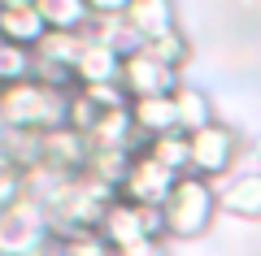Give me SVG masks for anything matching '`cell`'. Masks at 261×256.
I'll use <instances>...</instances> for the list:
<instances>
[{
	"instance_id": "cell-1",
	"label": "cell",
	"mask_w": 261,
	"mask_h": 256,
	"mask_svg": "<svg viewBox=\"0 0 261 256\" xmlns=\"http://www.w3.org/2000/svg\"><path fill=\"white\" fill-rule=\"evenodd\" d=\"M65 96L70 92L48 87V82H39V78L0 87V126L31 130V135L57 130V126H65Z\"/></svg>"
},
{
	"instance_id": "cell-2",
	"label": "cell",
	"mask_w": 261,
	"mask_h": 256,
	"mask_svg": "<svg viewBox=\"0 0 261 256\" xmlns=\"http://www.w3.org/2000/svg\"><path fill=\"white\" fill-rule=\"evenodd\" d=\"M161 221H166V239H200L214 230L218 221V187L196 174H183L161 204Z\"/></svg>"
},
{
	"instance_id": "cell-3",
	"label": "cell",
	"mask_w": 261,
	"mask_h": 256,
	"mask_svg": "<svg viewBox=\"0 0 261 256\" xmlns=\"http://www.w3.org/2000/svg\"><path fill=\"white\" fill-rule=\"evenodd\" d=\"M0 256H57V239L48 230V209L31 195L0 213Z\"/></svg>"
},
{
	"instance_id": "cell-4",
	"label": "cell",
	"mask_w": 261,
	"mask_h": 256,
	"mask_svg": "<svg viewBox=\"0 0 261 256\" xmlns=\"http://www.w3.org/2000/svg\"><path fill=\"white\" fill-rule=\"evenodd\" d=\"M187 144H192V169H187V174L205 178V183H214V187L222 183L235 169V161H240V135H235L226 122H209L205 130L187 135Z\"/></svg>"
},
{
	"instance_id": "cell-5",
	"label": "cell",
	"mask_w": 261,
	"mask_h": 256,
	"mask_svg": "<svg viewBox=\"0 0 261 256\" xmlns=\"http://www.w3.org/2000/svg\"><path fill=\"white\" fill-rule=\"evenodd\" d=\"M96 235L118 252V247L144 243V239H166V221H161V209H144V204H130V200L118 195V200L105 209Z\"/></svg>"
},
{
	"instance_id": "cell-6",
	"label": "cell",
	"mask_w": 261,
	"mask_h": 256,
	"mask_svg": "<svg viewBox=\"0 0 261 256\" xmlns=\"http://www.w3.org/2000/svg\"><path fill=\"white\" fill-rule=\"evenodd\" d=\"M174 183H178V174H170L166 165H157L148 152H130L126 174L118 183V195L130 204H144V209H161L170 200V191H174Z\"/></svg>"
},
{
	"instance_id": "cell-7",
	"label": "cell",
	"mask_w": 261,
	"mask_h": 256,
	"mask_svg": "<svg viewBox=\"0 0 261 256\" xmlns=\"http://www.w3.org/2000/svg\"><path fill=\"white\" fill-rule=\"evenodd\" d=\"M178 82H183V74L170 70L166 61H157L148 48H144V52H135V56H126V61H122V74H118V87H122V96H126V100L170 96Z\"/></svg>"
},
{
	"instance_id": "cell-8",
	"label": "cell",
	"mask_w": 261,
	"mask_h": 256,
	"mask_svg": "<svg viewBox=\"0 0 261 256\" xmlns=\"http://www.w3.org/2000/svg\"><path fill=\"white\" fill-rule=\"evenodd\" d=\"M87 139L70 126H57V130H44L39 135V165H53L61 174H83L87 165Z\"/></svg>"
},
{
	"instance_id": "cell-9",
	"label": "cell",
	"mask_w": 261,
	"mask_h": 256,
	"mask_svg": "<svg viewBox=\"0 0 261 256\" xmlns=\"http://www.w3.org/2000/svg\"><path fill=\"white\" fill-rule=\"evenodd\" d=\"M218 213L240 221H261V169L235 174L218 187Z\"/></svg>"
},
{
	"instance_id": "cell-10",
	"label": "cell",
	"mask_w": 261,
	"mask_h": 256,
	"mask_svg": "<svg viewBox=\"0 0 261 256\" xmlns=\"http://www.w3.org/2000/svg\"><path fill=\"white\" fill-rule=\"evenodd\" d=\"M126 118H130V130L148 144L157 135H170L178 130V118H174V100L170 96H144V100H126Z\"/></svg>"
},
{
	"instance_id": "cell-11",
	"label": "cell",
	"mask_w": 261,
	"mask_h": 256,
	"mask_svg": "<svg viewBox=\"0 0 261 256\" xmlns=\"http://www.w3.org/2000/svg\"><path fill=\"white\" fill-rule=\"evenodd\" d=\"M118 74H122V56L113 48L87 39L74 61V87H109V82H118Z\"/></svg>"
},
{
	"instance_id": "cell-12",
	"label": "cell",
	"mask_w": 261,
	"mask_h": 256,
	"mask_svg": "<svg viewBox=\"0 0 261 256\" xmlns=\"http://www.w3.org/2000/svg\"><path fill=\"white\" fill-rule=\"evenodd\" d=\"M83 35H87V39H96V44H105V48H113V52H118L122 61L148 48V39H144L140 31H135V26L126 22V13H118V18H92Z\"/></svg>"
},
{
	"instance_id": "cell-13",
	"label": "cell",
	"mask_w": 261,
	"mask_h": 256,
	"mask_svg": "<svg viewBox=\"0 0 261 256\" xmlns=\"http://www.w3.org/2000/svg\"><path fill=\"white\" fill-rule=\"evenodd\" d=\"M170 100H174V118H178V130H183V135H196V130H205L209 122H218L214 118V100L187 78L170 92Z\"/></svg>"
},
{
	"instance_id": "cell-14",
	"label": "cell",
	"mask_w": 261,
	"mask_h": 256,
	"mask_svg": "<svg viewBox=\"0 0 261 256\" xmlns=\"http://www.w3.org/2000/svg\"><path fill=\"white\" fill-rule=\"evenodd\" d=\"M126 22L144 39H157V35H166V31L178 26V9H174V0H130Z\"/></svg>"
},
{
	"instance_id": "cell-15",
	"label": "cell",
	"mask_w": 261,
	"mask_h": 256,
	"mask_svg": "<svg viewBox=\"0 0 261 256\" xmlns=\"http://www.w3.org/2000/svg\"><path fill=\"white\" fill-rule=\"evenodd\" d=\"M44 18H39L35 5H18V9H0V39L9 44H22V48H35L44 39Z\"/></svg>"
},
{
	"instance_id": "cell-16",
	"label": "cell",
	"mask_w": 261,
	"mask_h": 256,
	"mask_svg": "<svg viewBox=\"0 0 261 256\" xmlns=\"http://www.w3.org/2000/svg\"><path fill=\"white\" fill-rule=\"evenodd\" d=\"M39 9L48 31H87L92 22V9H87V0H31Z\"/></svg>"
},
{
	"instance_id": "cell-17",
	"label": "cell",
	"mask_w": 261,
	"mask_h": 256,
	"mask_svg": "<svg viewBox=\"0 0 261 256\" xmlns=\"http://www.w3.org/2000/svg\"><path fill=\"white\" fill-rule=\"evenodd\" d=\"M144 152H148L157 165H166L170 174H178V178H183L187 169H192V144H187V135H183V130H170V135L148 139V148H144Z\"/></svg>"
},
{
	"instance_id": "cell-18",
	"label": "cell",
	"mask_w": 261,
	"mask_h": 256,
	"mask_svg": "<svg viewBox=\"0 0 261 256\" xmlns=\"http://www.w3.org/2000/svg\"><path fill=\"white\" fill-rule=\"evenodd\" d=\"M148 52L157 56V61H166L170 70H178V74H183V65L192 61V39L183 35V26H174V31H166V35L148 39Z\"/></svg>"
},
{
	"instance_id": "cell-19",
	"label": "cell",
	"mask_w": 261,
	"mask_h": 256,
	"mask_svg": "<svg viewBox=\"0 0 261 256\" xmlns=\"http://www.w3.org/2000/svg\"><path fill=\"white\" fill-rule=\"evenodd\" d=\"M31 70H35V56H31V48L0 39V87L27 82V78H31Z\"/></svg>"
},
{
	"instance_id": "cell-20",
	"label": "cell",
	"mask_w": 261,
	"mask_h": 256,
	"mask_svg": "<svg viewBox=\"0 0 261 256\" xmlns=\"http://www.w3.org/2000/svg\"><path fill=\"white\" fill-rule=\"evenodd\" d=\"M57 256H113V247L105 243L96 230H87V235H70L57 243Z\"/></svg>"
},
{
	"instance_id": "cell-21",
	"label": "cell",
	"mask_w": 261,
	"mask_h": 256,
	"mask_svg": "<svg viewBox=\"0 0 261 256\" xmlns=\"http://www.w3.org/2000/svg\"><path fill=\"white\" fill-rule=\"evenodd\" d=\"M22 195H27V178H22V169L0 156V213L9 209V204H18Z\"/></svg>"
},
{
	"instance_id": "cell-22",
	"label": "cell",
	"mask_w": 261,
	"mask_h": 256,
	"mask_svg": "<svg viewBox=\"0 0 261 256\" xmlns=\"http://www.w3.org/2000/svg\"><path fill=\"white\" fill-rule=\"evenodd\" d=\"M113 256H170L166 252V239H144V243H130V247H118Z\"/></svg>"
},
{
	"instance_id": "cell-23",
	"label": "cell",
	"mask_w": 261,
	"mask_h": 256,
	"mask_svg": "<svg viewBox=\"0 0 261 256\" xmlns=\"http://www.w3.org/2000/svg\"><path fill=\"white\" fill-rule=\"evenodd\" d=\"M130 0H87V9H92V18H118V13H126Z\"/></svg>"
},
{
	"instance_id": "cell-24",
	"label": "cell",
	"mask_w": 261,
	"mask_h": 256,
	"mask_svg": "<svg viewBox=\"0 0 261 256\" xmlns=\"http://www.w3.org/2000/svg\"><path fill=\"white\" fill-rule=\"evenodd\" d=\"M18 5H31V0H0V9H18Z\"/></svg>"
},
{
	"instance_id": "cell-25",
	"label": "cell",
	"mask_w": 261,
	"mask_h": 256,
	"mask_svg": "<svg viewBox=\"0 0 261 256\" xmlns=\"http://www.w3.org/2000/svg\"><path fill=\"white\" fill-rule=\"evenodd\" d=\"M257 161H261V148H257Z\"/></svg>"
}]
</instances>
